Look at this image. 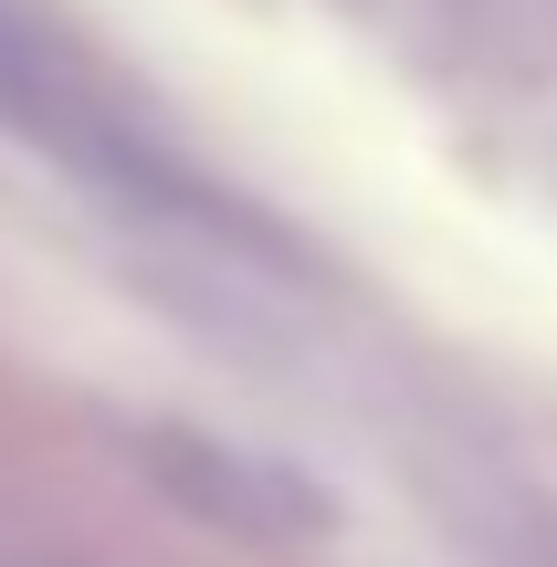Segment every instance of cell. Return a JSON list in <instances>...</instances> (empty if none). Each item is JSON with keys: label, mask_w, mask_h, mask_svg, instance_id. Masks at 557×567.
<instances>
[{"label": "cell", "mask_w": 557, "mask_h": 567, "mask_svg": "<svg viewBox=\"0 0 557 567\" xmlns=\"http://www.w3.org/2000/svg\"><path fill=\"white\" fill-rule=\"evenodd\" d=\"M147 463H158V484L179 494V505H200V515H221V526H243V536H295V526H316V484L306 473H285V463H264V452H243V442H200V431H158L147 442Z\"/></svg>", "instance_id": "2"}, {"label": "cell", "mask_w": 557, "mask_h": 567, "mask_svg": "<svg viewBox=\"0 0 557 567\" xmlns=\"http://www.w3.org/2000/svg\"><path fill=\"white\" fill-rule=\"evenodd\" d=\"M0 126L32 147H53L63 168L126 189V200H179L189 168L179 147L147 126V105L84 53L74 21H53L42 0H0Z\"/></svg>", "instance_id": "1"}]
</instances>
